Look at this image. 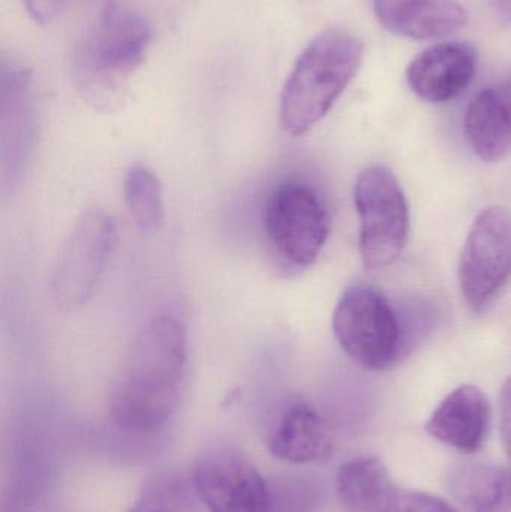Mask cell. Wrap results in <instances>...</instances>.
Here are the masks:
<instances>
[{"mask_svg":"<svg viewBox=\"0 0 511 512\" xmlns=\"http://www.w3.org/2000/svg\"><path fill=\"white\" fill-rule=\"evenodd\" d=\"M123 194L129 215L138 228L146 231L159 228L164 219L162 188L158 177L149 168H131L125 177Z\"/></svg>","mask_w":511,"mask_h":512,"instance_id":"e0dca14e","label":"cell"},{"mask_svg":"<svg viewBox=\"0 0 511 512\" xmlns=\"http://www.w3.org/2000/svg\"><path fill=\"white\" fill-rule=\"evenodd\" d=\"M398 512H459L437 496L416 490H404L399 499Z\"/></svg>","mask_w":511,"mask_h":512,"instance_id":"d6986e66","label":"cell"},{"mask_svg":"<svg viewBox=\"0 0 511 512\" xmlns=\"http://www.w3.org/2000/svg\"><path fill=\"white\" fill-rule=\"evenodd\" d=\"M511 277V210L492 206L471 225L459 261V285L468 307L482 313Z\"/></svg>","mask_w":511,"mask_h":512,"instance_id":"52a82bcc","label":"cell"},{"mask_svg":"<svg viewBox=\"0 0 511 512\" xmlns=\"http://www.w3.org/2000/svg\"><path fill=\"white\" fill-rule=\"evenodd\" d=\"M449 486L467 511L511 512L510 469L462 462L450 471Z\"/></svg>","mask_w":511,"mask_h":512,"instance_id":"2e32d148","label":"cell"},{"mask_svg":"<svg viewBox=\"0 0 511 512\" xmlns=\"http://www.w3.org/2000/svg\"><path fill=\"white\" fill-rule=\"evenodd\" d=\"M116 242V225L102 210L78 218L54 268L51 291L57 306L74 310L95 294Z\"/></svg>","mask_w":511,"mask_h":512,"instance_id":"ba28073f","label":"cell"},{"mask_svg":"<svg viewBox=\"0 0 511 512\" xmlns=\"http://www.w3.org/2000/svg\"><path fill=\"white\" fill-rule=\"evenodd\" d=\"M332 429L308 403L285 409L267 439V450L276 459L293 465L323 462L333 453Z\"/></svg>","mask_w":511,"mask_h":512,"instance_id":"4fadbf2b","label":"cell"},{"mask_svg":"<svg viewBox=\"0 0 511 512\" xmlns=\"http://www.w3.org/2000/svg\"><path fill=\"white\" fill-rule=\"evenodd\" d=\"M363 62V44L341 29L326 30L305 48L281 95L279 122L291 137L311 131L332 110Z\"/></svg>","mask_w":511,"mask_h":512,"instance_id":"7a4b0ae2","label":"cell"},{"mask_svg":"<svg viewBox=\"0 0 511 512\" xmlns=\"http://www.w3.org/2000/svg\"><path fill=\"white\" fill-rule=\"evenodd\" d=\"M264 230L272 248L294 267L314 264L326 246L332 219L323 198L308 183H282L267 198Z\"/></svg>","mask_w":511,"mask_h":512,"instance_id":"8992f818","label":"cell"},{"mask_svg":"<svg viewBox=\"0 0 511 512\" xmlns=\"http://www.w3.org/2000/svg\"><path fill=\"white\" fill-rule=\"evenodd\" d=\"M149 23L137 12L108 6L78 42L72 75L87 101L108 107L117 101L146 57Z\"/></svg>","mask_w":511,"mask_h":512,"instance_id":"3957f363","label":"cell"},{"mask_svg":"<svg viewBox=\"0 0 511 512\" xmlns=\"http://www.w3.org/2000/svg\"><path fill=\"white\" fill-rule=\"evenodd\" d=\"M495 14L504 24H511V0H491Z\"/></svg>","mask_w":511,"mask_h":512,"instance_id":"7402d4cb","label":"cell"},{"mask_svg":"<svg viewBox=\"0 0 511 512\" xmlns=\"http://www.w3.org/2000/svg\"><path fill=\"white\" fill-rule=\"evenodd\" d=\"M491 429V405L479 387L462 385L435 409L426 432L459 451L476 453L485 445Z\"/></svg>","mask_w":511,"mask_h":512,"instance_id":"8fae6325","label":"cell"},{"mask_svg":"<svg viewBox=\"0 0 511 512\" xmlns=\"http://www.w3.org/2000/svg\"><path fill=\"white\" fill-rule=\"evenodd\" d=\"M500 429L504 447L511 459V375L506 379L500 393Z\"/></svg>","mask_w":511,"mask_h":512,"instance_id":"44dd1931","label":"cell"},{"mask_svg":"<svg viewBox=\"0 0 511 512\" xmlns=\"http://www.w3.org/2000/svg\"><path fill=\"white\" fill-rule=\"evenodd\" d=\"M338 495L348 512H398L402 489L375 457H357L339 468Z\"/></svg>","mask_w":511,"mask_h":512,"instance_id":"9a60e30c","label":"cell"},{"mask_svg":"<svg viewBox=\"0 0 511 512\" xmlns=\"http://www.w3.org/2000/svg\"><path fill=\"white\" fill-rule=\"evenodd\" d=\"M464 126L471 149L482 161L498 162L511 155V75L471 101Z\"/></svg>","mask_w":511,"mask_h":512,"instance_id":"5bb4252c","label":"cell"},{"mask_svg":"<svg viewBox=\"0 0 511 512\" xmlns=\"http://www.w3.org/2000/svg\"><path fill=\"white\" fill-rule=\"evenodd\" d=\"M192 484L210 512H272L269 484L237 448L225 445L203 454Z\"/></svg>","mask_w":511,"mask_h":512,"instance_id":"9c48e42d","label":"cell"},{"mask_svg":"<svg viewBox=\"0 0 511 512\" xmlns=\"http://www.w3.org/2000/svg\"><path fill=\"white\" fill-rule=\"evenodd\" d=\"M186 331L176 318L147 322L126 352L110 396L114 423L126 432L153 433L179 403L188 358Z\"/></svg>","mask_w":511,"mask_h":512,"instance_id":"6da1fadb","label":"cell"},{"mask_svg":"<svg viewBox=\"0 0 511 512\" xmlns=\"http://www.w3.org/2000/svg\"><path fill=\"white\" fill-rule=\"evenodd\" d=\"M27 12L39 24L51 23L65 8L68 0H23Z\"/></svg>","mask_w":511,"mask_h":512,"instance_id":"ffe728a7","label":"cell"},{"mask_svg":"<svg viewBox=\"0 0 511 512\" xmlns=\"http://www.w3.org/2000/svg\"><path fill=\"white\" fill-rule=\"evenodd\" d=\"M381 26L417 41L443 38L468 23V12L455 0H374Z\"/></svg>","mask_w":511,"mask_h":512,"instance_id":"7c38bea8","label":"cell"},{"mask_svg":"<svg viewBox=\"0 0 511 512\" xmlns=\"http://www.w3.org/2000/svg\"><path fill=\"white\" fill-rule=\"evenodd\" d=\"M477 53L465 42H447L420 53L408 66L411 90L423 101L444 104L458 98L473 81Z\"/></svg>","mask_w":511,"mask_h":512,"instance_id":"30bf717a","label":"cell"},{"mask_svg":"<svg viewBox=\"0 0 511 512\" xmlns=\"http://www.w3.org/2000/svg\"><path fill=\"white\" fill-rule=\"evenodd\" d=\"M194 484L185 475H156L147 481L128 512H186L191 507Z\"/></svg>","mask_w":511,"mask_h":512,"instance_id":"ac0fdd59","label":"cell"},{"mask_svg":"<svg viewBox=\"0 0 511 512\" xmlns=\"http://www.w3.org/2000/svg\"><path fill=\"white\" fill-rule=\"evenodd\" d=\"M333 331L342 351L363 369H389L404 351L401 319L372 286L344 292L333 313Z\"/></svg>","mask_w":511,"mask_h":512,"instance_id":"277c9868","label":"cell"},{"mask_svg":"<svg viewBox=\"0 0 511 512\" xmlns=\"http://www.w3.org/2000/svg\"><path fill=\"white\" fill-rule=\"evenodd\" d=\"M360 219L359 249L368 270L389 267L401 256L410 234L407 198L392 171L366 168L354 185Z\"/></svg>","mask_w":511,"mask_h":512,"instance_id":"5b68a950","label":"cell"}]
</instances>
